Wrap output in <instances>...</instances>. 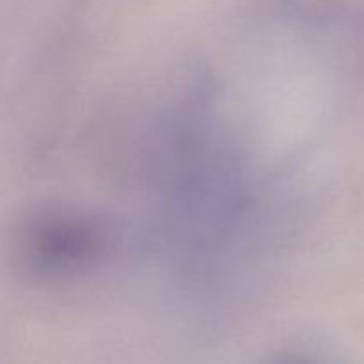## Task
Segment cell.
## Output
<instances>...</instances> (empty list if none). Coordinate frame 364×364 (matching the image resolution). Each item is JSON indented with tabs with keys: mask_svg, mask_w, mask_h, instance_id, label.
Instances as JSON below:
<instances>
[{
	"mask_svg": "<svg viewBox=\"0 0 364 364\" xmlns=\"http://www.w3.org/2000/svg\"><path fill=\"white\" fill-rule=\"evenodd\" d=\"M345 2L347 0H281V4L294 9L295 13L322 18L338 13L345 6Z\"/></svg>",
	"mask_w": 364,
	"mask_h": 364,
	"instance_id": "obj_2",
	"label": "cell"
},
{
	"mask_svg": "<svg viewBox=\"0 0 364 364\" xmlns=\"http://www.w3.org/2000/svg\"><path fill=\"white\" fill-rule=\"evenodd\" d=\"M112 228L91 213L41 210L25 215L9 235V262L38 283L77 279L112 256Z\"/></svg>",
	"mask_w": 364,
	"mask_h": 364,
	"instance_id": "obj_1",
	"label": "cell"
},
{
	"mask_svg": "<svg viewBox=\"0 0 364 364\" xmlns=\"http://www.w3.org/2000/svg\"><path fill=\"white\" fill-rule=\"evenodd\" d=\"M267 364H320L308 355L295 354V352H283V354L272 355Z\"/></svg>",
	"mask_w": 364,
	"mask_h": 364,
	"instance_id": "obj_3",
	"label": "cell"
}]
</instances>
